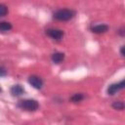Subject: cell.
<instances>
[{
  "label": "cell",
  "mask_w": 125,
  "mask_h": 125,
  "mask_svg": "<svg viewBox=\"0 0 125 125\" xmlns=\"http://www.w3.org/2000/svg\"><path fill=\"white\" fill-rule=\"evenodd\" d=\"M75 11L71 9H60L54 13V19L60 21H66L74 18Z\"/></svg>",
  "instance_id": "6da1fadb"
},
{
  "label": "cell",
  "mask_w": 125,
  "mask_h": 125,
  "mask_svg": "<svg viewBox=\"0 0 125 125\" xmlns=\"http://www.w3.org/2000/svg\"><path fill=\"white\" fill-rule=\"evenodd\" d=\"M18 106L21 109L27 110V111H35L39 107V104L36 100L32 99H26V100H21L18 103Z\"/></svg>",
  "instance_id": "7a4b0ae2"
},
{
  "label": "cell",
  "mask_w": 125,
  "mask_h": 125,
  "mask_svg": "<svg viewBox=\"0 0 125 125\" xmlns=\"http://www.w3.org/2000/svg\"><path fill=\"white\" fill-rule=\"evenodd\" d=\"M46 34L49 37H51L52 39L60 41L63 36V31L62 29H58V28H49L46 30Z\"/></svg>",
  "instance_id": "3957f363"
},
{
  "label": "cell",
  "mask_w": 125,
  "mask_h": 125,
  "mask_svg": "<svg viewBox=\"0 0 125 125\" xmlns=\"http://www.w3.org/2000/svg\"><path fill=\"white\" fill-rule=\"evenodd\" d=\"M124 87H125L124 80H121L119 83H113V84H111V85L108 86V88H107V94L110 95V96H113L118 91L122 90Z\"/></svg>",
  "instance_id": "277c9868"
},
{
  "label": "cell",
  "mask_w": 125,
  "mask_h": 125,
  "mask_svg": "<svg viewBox=\"0 0 125 125\" xmlns=\"http://www.w3.org/2000/svg\"><path fill=\"white\" fill-rule=\"evenodd\" d=\"M28 82L29 84H31V86H33L35 89H41L43 86V81L39 76L36 75H31L28 78Z\"/></svg>",
  "instance_id": "5b68a950"
},
{
  "label": "cell",
  "mask_w": 125,
  "mask_h": 125,
  "mask_svg": "<svg viewBox=\"0 0 125 125\" xmlns=\"http://www.w3.org/2000/svg\"><path fill=\"white\" fill-rule=\"evenodd\" d=\"M108 25L107 24H104V23H102V24H97V25H94L91 30L94 32V33H104L108 30Z\"/></svg>",
  "instance_id": "8992f818"
},
{
  "label": "cell",
  "mask_w": 125,
  "mask_h": 125,
  "mask_svg": "<svg viewBox=\"0 0 125 125\" xmlns=\"http://www.w3.org/2000/svg\"><path fill=\"white\" fill-rule=\"evenodd\" d=\"M23 93H24V89L20 84H16V85L12 86V88H11V94L13 96L19 97V96H21Z\"/></svg>",
  "instance_id": "52a82bcc"
},
{
  "label": "cell",
  "mask_w": 125,
  "mask_h": 125,
  "mask_svg": "<svg viewBox=\"0 0 125 125\" xmlns=\"http://www.w3.org/2000/svg\"><path fill=\"white\" fill-rule=\"evenodd\" d=\"M52 61L55 63H61L63 60H64V54L61 53V52H56L52 55Z\"/></svg>",
  "instance_id": "ba28073f"
},
{
  "label": "cell",
  "mask_w": 125,
  "mask_h": 125,
  "mask_svg": "<svg viewBox=\"0 0 125 125\" xmlns=\"http://www.w3.org/2000/svg\"><path fill=\"white\" fill-rule=\"evenodd\" d=\"M12 24L8 21H1L0 22V31L2 32H6V31H9L10 29H12Z\"/></svg>",
  "instance_id": "9c48e42d"
},
{
  "label": "cell",
  "mask_w": 125,
  "mask_h": 125,
  "mask_svg": "<svg viewBox=\"0 0 125 125\" xmlns=\"http://www.w3.org/2000/svg\"><path fill=\"white\" fill-rule=\"evenodd\" d=\"M124 106H125V104H124V103L122 101H115L112 104V107L114 109H117V110H123Z\"/></svg>",
  "instance_id": "30bf717a"
},
{
  "label": "cell",
  "mask_w": 125,
  "mask_h": 125,
  "mask_svg": "<svg viewBox=\"0 0 125 125\" xmlns=\"http://www.w3.org/2000/svg\"><path fill=\"white\" fill-rule=\"evenodd\" d=\"M83 99H84V95L81 94V93H79V94H74L70 98V101L73 102V103H78V102H81Z\"/></svg>",
  "instance_id": "8fae6325"
},
{
  "label": "cell",
  "mask_w": 125,
  "mask_h": 125,
  "mask_svg": "<svg viewBox=\"0 0 125 125\" xmlns=\"http://www.w3.org/2000/svg\"><path fill=\"white\" fill-rule=\"evenodd\" d=\"M8 14V8L4 4H0V17H4Z\"/></svg>",
  "instance_id": "7c38bea8"
},
{
  "label": "cell",
  "mask_w": 125,
  "mask_h": 125,
  "mask_svg": "<svg viewBox=\"0 0 125 125\" xmlns=\"http://www.w3.org/2000/svg\"><path fill=\"white\" fill-rule=\"evenodd\" d=\"M7 74V70L5 67L3 66H0V76H5Z\"/></svg>",
  "instance_id": "4fadbf2b"
},
{
  "label": "cell",
  "mask_w": 125,
  "mask_h": 125,
  "mask_svg": "<svg viewBox=\"0 0 125 125\" xmlns=\"http://www.w3.org/2000/svg\"><path fill=\"white\" fill-rule=\"evenodd\" d=\"M120 53H121V56L124 57V46L121 47V49H120Z\"/></svg>",
  "instance_id": "5bb4252c"
},
{
  "label": "cell",
  "mask_w": 125,
  "mask_h": 125,
  "mask_svg": "<svg viewBox=\"0 0 125 125\" xmlns=\"http://www.w3.org/2000/svg\"><path fill=\"white\" fill-rule=\"evenodd\" d=\"M0 92H1V88H0Z\"/></svg>",
  "instance_id": "9a60e30c"
}]
</instances>
